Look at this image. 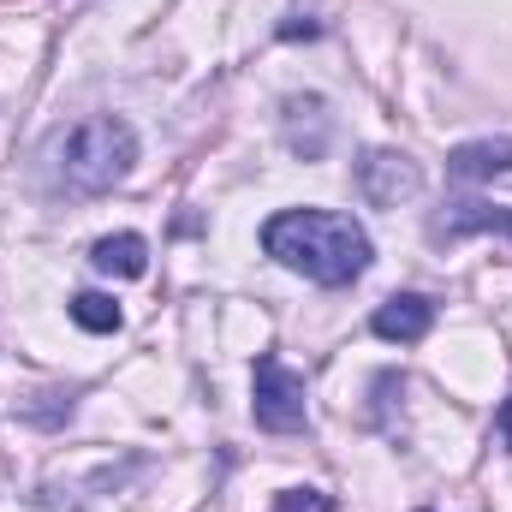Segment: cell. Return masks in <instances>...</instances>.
Masks as SVG:
<instances>
[{
  "instance_id": "1",
  "label": "cell",
  "mask_w": 512,
  "mask_h": 512,
  "mask_svg": "<svg viewBox=\"0 0 512 512\" xmlns=\"http://www.w3.org/2000/svg\"><path fill=\"white\" fill-rule=\"evenodd\" d=\"M262 251L316 286H352L370 268V233L334 209H280L262 221Z\"/></svg>"
},
{
  "instance_id": "2",
  "label": "cell",
  "mask_w": 512,
  "mask_h": 512,
  "mask_svg": "<svg viewBox=\"0 0 512 512\" xmlns=\"http://www.w3.org/2000/svg\"><path fill=\"white\" fill-rule=\"evenodd\" d=\"M137 167V131L120 114H96L66 137L60 149V179L78 197H102L114 185H126V173Z\"/></svg>"
},
{
  "instance_id": "3",
  "label": "cell",
  "mask_w": 512,
  "mask_h": 512,
  "mask_svg": "<svg viewBox=\"0 0 512 512\" xmlns=\"http://www.w3.org/2000/svg\"><path fill=\"white\" fill-rule=\"evenodd\" d=\"M251 411H256V429H268V435H298L304 423H310V405H304V376L298 370H286L280 358H256L251 370Z\"/></svg>"
},
{
  "instance_id": "4",
  "label": "cell",
  "mask_w": 512,
  "mask_h": 512,
  "mask_svg": "<svg viewBox=\"0 0 512 512\" xmlns=\"http://www.w3.org/2000/svg\"><path fill=\"white\" fill-rule=\"evenodd\" d=\"M358 191H364V203H376V209H399L405 197L423 191V167H417L405 149H370V155L358 161Z\"/></svg>"
},
{
  "instance_id": "5",
  "label": "cell",
  "mask_w": 512,
  "mask_h": 512,
  "mask_svg": "<svg viewBox=\"0 0 512 512\" xmlns=\"http://www.w3.org/2000/svg\"><path fill=\"white\" fill-rule=\"evenodd\" d=\"M429 328H435V304L423 292H399V298H387L382 310L370 316V334L387 340V346H417Z\"/></svg>"
},
{
  "instance_id": "6",
  "label": "cell",
  "mask_w": 512,
  "mask_h": 512,
  "mask_svg": "<svg viewBox=\"0 0 512 512\" xmlns=\"http://www.w3.org/2000/svg\"><path fill=\"white\" fill-rule=\"evenodd\" d=\"M501 173H512V143L507 137H477V143L447 149V179L483 185V179H501Z\"/></svg>"
},
{
  "instance_id": "7",
  "label": "cell",
  "mask_w": 512,
  "mask_h": 512,
  "mask_svg": "<svg viewBox=\"0 0 512 512\" xmlns=\"http://www.w3.org/2000/svg\"><path fill=\"white\" fill-rule=\"evenodd\" d=\"M465 233L512 239V209H501V203H447V215L435 221V239H465Z\"/></svg>"
},
{
  "instance_id": "8",
  "label": "cell",
  "mask_w": 512,
  "mask_h": 512,
  "mask_svg": "<svg viewBox=\"0 0 512 512\" xmlns=\"http://www.w3.org/2000/svg\"><path fill=\"white\" fill-rule=\"evenodd\" d=\"M90 262L102 268V274H120V280H137V274H149V245L137 239V233H114V239H96V251Z\"/></svg>"
},
{
  "instance_id": "9",
  "label": "cell",
  "mask_w": 512,
  "mask_h": 512,
  "mask_svg": "<svg viewBox=\"0 0 512 512\" xmlns=\"http://www.w3.org/2000/svg\"><path fill=\"white\" fill-rule=\"evenodd\" d=\"M66 310H72V322L90 328V334H114V328H120V304H114L108 292H78Z\"/></svg>"
},
{
  "instance_id": "10",
  "label": "cell",
  "mask_w": 512,
  "mask_h": 512,
  "mask_svg": "<svg viewBox=\"0 0 512 512\" xmlns=\"http://www.w3.org/2000/svg\"><path fill=\"white\" fill-rule=\"evenodd\" d=\"M274 507L280 512H334V501L322 489H286V495H274Z\"/></svg>"
},
{
  "instance_id": "11",
  "label": "cell",
  "mask_w": 512,
  "mask_h": 512,
  "mask_svg": "<svg viewBox=\"0 0 512 512\" xmlns=\"http://www.w3.org/2000/svg\"><path fill=\"white\" fill-rule=\"evenodd\" d=\"M298 36H322V24H316V18H304V12H292V18L280 24V42H298Z\"/></svg>"
},
{
  "instance_id": "12",
  "label": "cell",
  "mask_w": 512,
  "mask_h": 512,
  "mask_svg": "<svg viewBox=\"0 0 512 512\" xmlns=\"http://www.w3.org/2000/svg\"><path fill=\"white\" fill-rule=\"evenodd\" d=\"M501 435H507V447H512V399L501 405Z\"/></svg>"
}]
</instances>
